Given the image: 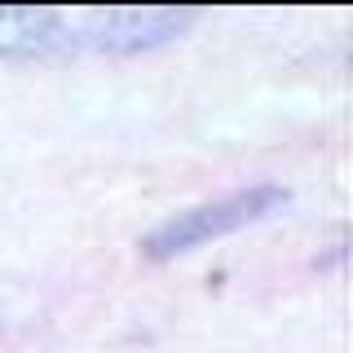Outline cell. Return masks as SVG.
Masks as SVG:
<instances>
[{"label":"cell","mask_w":353,"mask_h":353,"mask_svg":"<svg viewBox=\"0 0 353 353\" xmlns=\"http://www.w3.org/2000/svg\"><path fill=\"white\" fill-rule=\"evenodd\" d=\"M287 203H292V190H287V185H274V181L208 199V203H194V208H185V212H172L168 221H159V225L141 239V256L146 261H176V256H185V252L203 248V243H212V239H225L243 225H256V221L283 212Z\"/></svg>","instance_id":"1"},{"label":"cell","mask_w":353,"mask_h":353,"mask_svg":"<svg viewBox=\"0 0 353 353\" xmlns=\"http://www.w3.org/2000/svg\"><path fill=\"white\" fill-rule=\"evenodd\" d=\"M194 22V9H88L80 40L97 53H150L181 40Z\"/></svg>","instance_id":"2"},{"label":"cell","mask_w":353,"mask_h":353,"mask_svg":"<svg viewBox=\"0 0 353 353\" xmlns=\"http://www.w3.org/2000/svg\"><path fill=\"white\" fill-rule=\"evenodd\" d=\"M66 14L44 5H0V62L44 58L62 40Z\"/></svg>","instance_id":"3"}]
</instances>
